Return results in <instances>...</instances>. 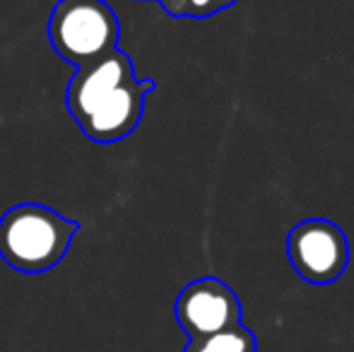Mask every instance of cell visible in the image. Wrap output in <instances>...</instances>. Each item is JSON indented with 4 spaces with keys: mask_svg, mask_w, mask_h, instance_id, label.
I'll use <instances>...</instances> for the list:
<instances>
[{
    "mask_svg": "<svg viewBox=\"0 0 354 352\" xmlns=\"http://www.w3.org/2000/svg\"><path fill=\"white\" fill-rule=\"evenodd\" d=\"M80 225L41 203H19L0 217V259L24 275H41L68 256Z\"/></svg>",
    "mask_w": 354,
    "mask_h": 352,
    "instance_id": "6da1fadb",
    "label": "cell"
},
{
    "mask_svg": "<svg viewBox=\"0 0 354 352\" xmlns=\"http://www.w3.org/2000/svg\"><path fill=\"white\" fill-rule=\"evenodd\" d=\"M174 316L188 340L203 338L241 324V302L227 282L207 275L188 282L178 292Z\"/></svg>",
    "mask_w": 354,
    "mask_h": 352,
    "instance_id": "277c9868",
    "label": "cell"
},
{
    "mask_svg": "<svg viewBox=\"0 0 354 352\" xmlns=\"http://www.w3.org/2000/svg\"><path fill=\"white\" fill-rule=\"evenodd\" d=\"M287 256L294 272L311 285H330L350 266V241L340 225L326 217H306L289 230Z\"/></svg>",
    "mask_w": 354,
    "mask_h": 352,
    "instance_id": "3957f363",
    "label": "cell"
},
{
    "mask_svg": "<svg viewBox=\"0 0 354 352\" xmlns=\"http://www.w3.org/2000/svg\"><path fill=\"white\" fill-rule=\"evenodd\" d=\"M162 10L171 17H193L205 19L222 10L232 8L236 0H157Z\"/></svg>",
    "mask_w": 354,
    "mask_h": 352,
    "instance_id": "ba28073f",
    "label": "cell"
},
{
    "mask_svg": "<svg viewBox=\"0 0 354 352\" xmlns=\"http://www.w3.org/2000/svg\"><path fill=\"white\" fill-rule=\"evenodd\" d=\"M131 77H136L133 61L121 48H113L111 53L89 63V66L75 68L66 92V106L71 111L73 121H80L94 104L102 102L111 89L123 85Z\"/></svg>",
    "mask_w": 354,
    "mask_h": 352,
    "instance_id": "8992f818",
    "label": "cell"
},
{
    "mask_svg": "<svg viewBox=\"0 0 354 352\" xmlns=\"http://www.w3.org/2000/svg\"><path fill=\"white\" fill-rule=\"evenodd\" d=\"M121 22L106 0H58L48 17L53 51L75 68L118 48Z\"/></svg>",
    "mask_w": 354,
    "mask_h": 352,
    "instance_id": "7a4b0ae2",
    "label": "cell"
},
{
    "mask_svg": "<svg viewBox=\"0 0 354 352\" xmlns=\"http://www.w3.org/2000/svg\"><path fill=\"white\" fill-rule=\"evenodd\" d=\"M157 87L154 80L145 77H131L123 85L106 94L102 102H97L80 121V131L84 138L99 145H111V142H121L140 126L142 113H145V99L152 89Z\"/></svg>",
    "mask_w": 354,
    "mask_h": 352,
    "instance_id": "5b68a950",
    "label": "cell"
},
{
    "mask_svg": "<svg viewBox=\"0 0 354 352\" xmlns=\"http://www.w3.org/2000/svg\"><path fill=\"white\" fill-rule=\"evenodd\" d=\"M258 340L253 331L243 324H236L232 328L217 331V333L191 338L183 352H256Z\"/></svg>",
    "mask_w": 354,
    "mask_h": 352,
    "instance_id": "52a82bcc",
    "label": "cell"
}]
</instances>
